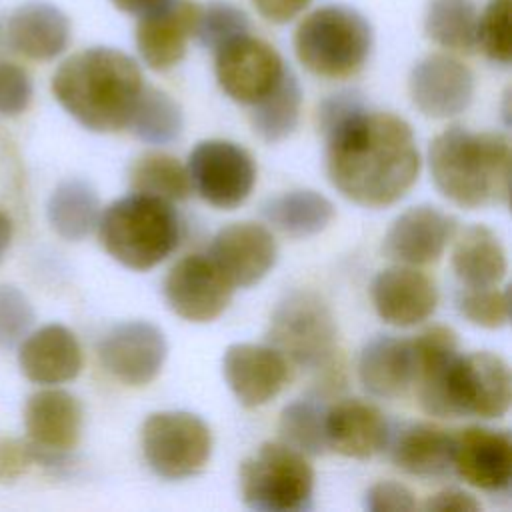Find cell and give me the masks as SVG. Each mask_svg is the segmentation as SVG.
<instances>
[{
  "label": "cell",
  "mask_w": 512,
  "mask_h": 512,
  "mask_svg": "<svg viewBox=\"0 0 512 512\" xmlns=\"http://www.w3.org/2000/svg\"><path fill=\"white\" fill-rule=\"evenodd\" d=\"M370 296L378 316L400 328L426 320L438 304L434 282L410 266H392L378 272L370 284Z\"/></svg>",
  "instance_id": "obj_20"
},
{
  "label": "cell",
  "mask_w": 512,
  "mask_h": 512,
  "mask_svg": "<svg viewBox=\"0 0 512 512\" xmlns=\"http://www.w3.org/2000/svg\"><path fill=\"white\" fill-rule=\"evenodd\" d=\"M424 30L432 42L452 52L476 48L478 10L472 0H430Z\"/></svg>",
  "instance_id": "obj_31"
},
{
  "label": "cell",
  "mask_w": 512,
  "mask_h": 512,
  "mask_svg": "<svg viewBox=\"0 0 512 512\" xmlns=\"http://www.w3.org/2000/svg\"><path fill=\"white\" fill-rule=\"evenodd\" d=\"M510 142L500 132H470L452 126L428 148L432 180L442 196L462 208H484L508 202Z\"/></svg>",
  "instance_id": "obj_3"
},
{
  "label": "cell",
  "mask_w": 512,
  "mask_h": 512,
  "mask_svg": "<svg viewBox=\"0 0 512 512\" xmlns=\"http://www.w3.org/2000/svg\"><path fill=\"white\" fill-rule=\"evenodd\" d=\"M18 364L30 382L62 384L80 374L82 350L72 330L62 324H46L20 344Z\"/></svg>",
  "instance_id": "obj_22"
},
{
  "label": "cell",
  "mask_w": 512,
  "mask_h": 512,
  "mask_svg": "<svg viewBox=\"0 0 512 512\" xmlns=\"http://www.w3.org/2000/svg\"><path fill=\"white\" fill-rule=\"evenodd\" d=\"M294 50L308 72L322 78H348L362 70L370 56L372 28L358 10L326 4L298 24Z\"/></svg>",
  "instance_id": "obj_6"
},
{
  "label": "cell",
  "mask_w": 512,
  "mask_h": 512,
  "mask_svg": "<svg viewBox=\"0 0 512 512\" xmlns=\"http://www.w3.org/2000/svg\"><path fill=\"white\" fill-rule=\"evenodd\" d=\"M420 406L438 418H500L510 408V370L492 352L460 356L428 386L418 390Z\"/></svg>",
  "instance_id": "obj_5"
},
{
  "label": "cell",
  "mask_w": 512,
  "mask_h": 512,
  "mask_svg": "<svg viewBox=\"0 0 512 512\" xmlns=\"http://www.w3.org/2000/svg\"><path fill=\"white\" fill-rule=\"evenodd\" d=\"M458 310L476 326L500 328L510 320L508 290H498L494 286L466 288L458 296Z\"/></svg>",
  "instance_id": "obj_36"
},
{
  "label": "cell",
  "mask_w": 512,
  "mask_h": 512,
  "mask_svg": "<svg viewBox=\"0 0 512 512\" xmlns=\"http://www.w3.org/2000/svg\"><path fill=\"white\" fill-rule=\"evenodd\" d=\"M130 186L136 194L176 202L192 192L190 176L174 156L162 152L142 154L130 168Z\"/></svg>",
  "instance_id": "obj_33"
},
{
  "label": "cell",
  "mask_w": 512,
  "mask_h": 512,
  "mask_svg": "<svg viewBox=\"0 0 512 512\" xmlns=\"http://www.w3.org/2000/svg\"><path fill=\"white\" fill-rule=\"evenodd\" d=\"M120 12L126 14H134V16H142L144 12L164 4L166 0H110Z\"/></svg>",
  "instance_id": "obj_43"
},
{
  "label": "cell",
  "mask_w": 512,
  "mask_h": 512,
  "mask_svg": "<svg viewBox=\"0 0 512 512\" xmlns=\"http://www.w3.org/2000/svg\"><path fill=\"white\" fill-rule=\"evenodd\" d=\"M282 56L262 38L242 34L216 50L214 72L220 88L240 104H256L284 74Z\"/></svg>",
  "instance_id": "obj_11"
},
{
  "label": "cell",
  "mask_w": 512,
  "mask_h": 512,
  "mask_svg": "<svg viewBox=\"0 0 512 512\" xmlns=\"http://www.w3.org/2000/svg\"><path fill=\"white\" fill-rule=\"evenodd\" d=\"M408 90L414 106L424 116L450 118L470 106L474 76L460 60L446 54H432L412 68Z\"/></svg>",
  "instance_id": "obj_14"
},
{
  "label": "cell",
  "mask_w": 512,
  "mask_h": 512,
  "mask_svg": "<svg viewBox=\"0 0 512 512\" xmlns=\"http://www.w3.org/2000/svg\"><path fill=\"white\" fill-rule=\"evenodd\" d=\"M452 268L468 288L496 286L506 276V250L490 228L472 224L454 242Z\"/></svg>",
  "instance_id": "obj_26"
},
{
  "label": "cell",
  "mask_w": 512,
  "mask_h": 512,
  "mask_svg": "<svg viewBox=\"0 0 512 512\" xmlns=\"http://www.w3.org/2000/svg\"><path fill=\"white\" fill-rule=\"evenodd\" d=\"M452 468L468 484L500 492L512 480V440L504 430L470 426L454 434Z\"/></svg>",
  "instance_id": "obj_18"
},
{
  "label": "cell",
  "mask_w": 512,
  "mask_h": 512,
  "mask_svg": "<svg viewBox=\"0 0 512 512\" xmlns=\"http://www.w3.org/2000/svg\"><path fill=\"white\" fill-rule=\"evenodd\" d=\"M326 172L348 200L382 208L398 202L416 182L420 152L412 128L390 112L354 108L324 130Z\"/></svg>",
  "instance_id": "obj_1"
},
{
  "label": "cell",
  "mask_w": 512,
  "mask_h": 512,
  "mask_svg": "<svg viewBox=\"0 0 512 512\" xmlns=\"http://www.w3.org/2000/svg\"><path fill=\"white\" fill-rule=\"evenodd\" d=\"M10 240H12V220L6 212L0 210V262L6 250L10 248Z\"/></svg>",
  "instance_id": "obj_44"
},
{
  "label": "cell",
  "mask_w": 512,
  "mask_h": 512,
  "mask_svg": "<svg viewBox=\"0 0 512 512\" xmlns=\"http://www.w3.org/2000/svg\"><path fill=\"white\" fill-rule=\"evenodd\" d=\"M192 188L208 204L234 210L252 192L256 166L252 156L228 140H204L188 156L186 164Z\"/></svg>",
  "instance_id": "obj_10"
},
{
  "label": "cell",
  "mask_w": 512,
  "mask_h": 512,
  "mask_svg": "<svg viewBox=\"0 0 512 512\" xmlns=\"http://www.w3.org/2000/svg\"><path fill=\"white\" fill-rule=\"evenodd\" d=\"M200 6L192 0H166L164 4L138 16L136 46L152 70H170L176 66L194 36Z\"/></svg>",
  "instance_id": "obj_16"
},
{
  "label": "cell",
  "mask_w": 512,
  "mask_h": 512,
  "mask_svg": "<svg viewBox=\"0 0 512 512\" xmlns=\"http://www.w3.org/2000/svg\"><path fill=\"white\" fill-rule=\"evenodd\" d=\"M32 100V80L24 68L0 60V114L16 116Z\"/></svg>",
  "instance_id": "obj_39"
},
{
  "label": "cell",
  "mask_w": 512,
  "mask_h": 512,
  "mask_svg": "<svg viewBox=\"0 0 512 512\" xmlns=\"http://www.w3.org/2000/svg\"><path fill=\"white\" fill-rule=\"evenodd\" d=\"M46 214L58 236L70 242L84 240L100 218L98 194L86 180H64L50 194Z\"/></svg>",
  "instance_id": "obj_29"
},
{
  "label": "cell",
  "mask_w": 512,
  "mask_h": 512,
  "mask_svg": "<svg viewBox=\"0 0 512 512\" xmlns=\"http://www.w3.org/2000/svg\"><path fill=\"white\" fill-rule=\"evenodd\" d=\"M142 88L144 80L136 60L108 46L72 54L52 78V94L58 104L92 132L128 128Z\"/></svg>",
  "instance_id": "obj_2"
},
{
  "label": "cell",
  "mask_w": 512,
  "mask_h": 512,
  "mask_svg": "<svg viewBox=\"0 0 512 512\" xmlns=\"http://www.w3.org/2000/svg\"><path fill=\"white\" fill-rule=\"evenodd\" d=\"M182 126L184 118L176 100L158 88L144 86L128 122L134 136L142 142L162 146L174 142L182 134Z\"/></svg>",
  "instance_id": "obj_32"
},
{
  "label": "cell",
  "mask_w": 512,
  "mask_h": 512,
  "mask_svg": "<svg viewBox=\"0 0 512 512\" xmlns=\"http://www.w3.org/2000/svg\"><path fill=\"white\" fill-rule=\"evenodd\" d=\"M392 460L412 476H442L452 468L454 434L432 424H410L394 438Z\"/></svg>",
  "instance_id": "obj_27"
},
{
  "label": "cell",
  "mask_w": 512,
  "mask_h": 512,
  "mask_svg": "<svg viewBox=\"0 0 512 512\" xmlns=\"http://www.w3.org/2000/svg\"><path fill=\"white\" fill-rule=\"evenodd\" d=\"M358 378L378 398H394L414 384L412 340L376 336L360 352Z\"/></svg>",
  "instance_id": "obj_25"
},
{
  "label": "cell",
  "mask_w": 512,
  "mask_h": 512,
  "mask_svg": "<svg viewBox=\"0 0 512 512\" xmlns=\"http://www.w3.org/2000/svg\"><path fill=\"white\" fill-rule=\"evenodd\" d=\"M302 88L290 68L284 70L276 86L252 104V128L254 132L274 144L288 138L300 120Z\"/></svg>",
  "instance_id": "obj_30"
},
{
  "label": "cell",
  "mask_w": 512,
  "mask_h": 512,
  "mask_svg": "<svg viewBox=\"0 0 512 512\" xmlns=\"http://www.w3.org/2000/svg\"><path fill=\"white\" fill-rule=\"evenodd\" d=\"M102 366L128 386L152 382L168 354L162 330L146 320L114 326L98 346Z\"/></svg>",
  "instance_id": "obj_13"
},
{
  "label": "cell",
  "mask_w": 512,
  "mask_h": 512,
  "mask_svg": "<svg viewBox=\"0 0 512 512\" xmlns=\"http://www.w3.org/2000/svg\"><path fill=\"white\" fill-rule=\"evenodd\" d=\"M240 490L248 508L304 512L312 508L314 472L304 454L284 442H264L240 466Z\"/></svg>",
  "instance_id": "obj_7"
},
{
  "label": "cell",
  "mask_w": 512,
  "mask_h": 512,
  "mask_svg": "<svg viewBox=\"0 0 512 512\" xmlns=\"http://www.w3.org/2000/svg\"><path fill=\"white\" fill-rule=\"evenodd\" d=\"M388 422L370 402L346 398L324 412L328 448L348 458H370L388 442Z\"/></svg>",
  "instance_id": "obj_21"
},
{
  "label": "cell",
  "mask_w": 512,
  "mask_h": 512,
  "mask_svg": "<svg viewBox=\"0 0 512 512\" xmlns=\"http://www.w3.org/2000/svg\"><path fill=\"white\" fill-rule=\"evenodd\" d=\"M228 388L246 408L270 402L288 380V360L272 346L232 344L222 358Z\"/></svg>",
  "instance_id": "obj_17"
},
{
  "label": "cell",
  "mask_w": 512,
  "mask_h": 512,
  "mask_svg": "<svg viewBox=\"0 0 512 512\" xmlns=\"http://www.w3.org/2000/svg\"><path fill=\"white\" fill-rule=\"evenodd\" d=\"M268 224L292 238H306L322 232L334 218L332 202L316 190H290L262 204Z\"/></svg>",
  "instance_id": "obj_28"
},
{
  "label": "cell",
  "mask_w": 512,
  "mask_h": 512,
  "mask_svg": "<svg viewBox=\"0 0 512 512\" xmlns=\"http://www.w3.org/2000/svg\"><path fill=\"white\" fill-rule=\"evenodd\" d=\"M270 346L300 368L322 370L336 352V324L328 304L310 290L286 294L272 312Z\"/></svg>",
  "instance_id": "obj_8"
},
{
  "label": "cell",
  "mask_w": 512,
  "mask_h": 512,
  "mask_svg": "<svg viewBox=\"0 0 512 512\" xmlns=\"http://www.w3.org/2000/svg\"><path fill=\"white\" fill-rule=\"evenodd\" d=\"M324 412L326 408L314 400H294L284 406L278 426L282 442L302 454H322L328 448L324 434Z\"/></svg>",
  "instance_id": "obj_34"
},
{
  "label": "cell",
  "mask_w": 512,
  "mask_h": 512,
  "mask_svg": "<svg viewBox=\"0 0 512 512\" xmlns=\"http://www.w3.org/2000/svg\"><path fill=\"white\" fill-rule=\"evenodd\" d=\"M6 40L30 60H52L70 42V20L58 6L30 0L20 4L8 18Z\"/></svg>",
  "instance_id": "obj_23"
},
{
  "label": "cell",
  "mask_w": 512,
  "mask_h": 512,
  "mask_svg": "<svg viewBox=\"0 0 512 512\" xmlns=\"http://www.w3.org/2000/svg\"><path fill=\"white\" fill-rule=\"evenodd\" d=\"M232 292V282L208 254L184 256L170 268L164 280L166 304L188 322L218 318L230 304Z\"/></svg>",
  "instance_id": "obj_12"
},
{
  "label": "cell",
  "mask_w": 512,
  "mask_h": 512,
  "mask_svg": "<svg viewBox=\"0 0 512 512\" xmlns=\"http://www.w3.org/2000/svg\"><path fill=\"white\" fill-rule=\"evenodd\" d=\"M4 40H6V28L2 26V20H0V46H2Z\"/></svg>",
  "instance_id": "obj_45"
},
{
  "label": "cell",
  "mask_w": 512,
  "mask_h": 512,
  "mask_svg": "<svg viewBox=\"0 0 512 512\" xmlns=\"http://www.w3.org/2000/svg\"><path fill=\"white\" fill-rule=\"evenodd\" d=\"M312 0H252L258 14L272 24H286L302 14Z\"/></svg>",
  "instance_id": "obj_42"
},
{
  "label": "cell",
  "mask_w": 512,
  "mask_h": 512,
  "mask_svg": "<svg viewBox=\"0 0 512 512\" xmlns=\"http://www.w3.org/2000/svg\"><path fill=\"white\" fill-rule=\"evenodd\" d=\"M476 48H482L492 62H510V0H492L478 16Z\"/></svg>",
  "instance_id": "obj_37"
},
{
  "label": "cell",
  "mask_w": 512,
  "mask_h": 512,
  "mask_svg": "<svg viewBox=\"0 0 512 512\" xmlns=\"http://www.w3.org/2000/svg\"><path fill=\"white\" fill-rule=\"evenodd\" d=\"M248 28L250 20L242 8L224 0H214L200 6L194 36L204 48L216 52L226 42L248 34Z\"/></svg>",
  "instance_id": "obj_35"
},
{
  "label": "cell",
  "mask_w": 512,
  "mask_h": 512,
  "mask_svg": "<svg viewBox=\"0 0 512 512\" xmlns=\"http://www.w3.org/2000/svg\"><path fill=\"white\" fill-rule=\"evenodd\" d=\"M24 426L30 442L36 446L52 452H68L80 440L82 406L66 390H40L26 402Z\"/></svg>",
  "instance_id": "obj_24"
},
{
  "label": "cell",
  "mask_w": 512,
  "mask_h": 512,
  "mask_svg": "<svg viewBox=\"0 0 512 512\" xmlns=\"http://www.w3.org/2000/svg\"><path fill=\"white\" fill-rule=\"evenodd\" d=\"M456 230V220L442 210L422 204L402 212L388 228L382 250L400 264L436 262Z\"/></svg>",
  "instance_id": "obj_19"
},
{
  "label": "cell",
  "mask_w": 512,
  "mask_h": 512,
  "mask_svg": "<svg viewBox=\"0 0 512 512\" xmlns=\"http://www.w3.org/2000/svg\"><path fill=\"white\" fill-rule=\"evenodd\" d=\"M142 452L154 474L180 480L198 474L212 452V434L202 418L182 410L154 412L142 424Z\"/></svg>",
  "instance_id": "obj_9"
},
{
  "label": "cell",
  "mask_w": 512,
  "mask_h": 512,
  "mask_svg": "<svg viewBox=\"0 0 512 512\" xmlns=\"http://www.w3.org/2000/svg\"><path fill=\"white\" fill-rule=\"evenodd\" d=\"M32 322L30 300L16 286L0 284V348L16 346L28 334Z\"/></svg>",
  "instance_id": "obj_38"
},
{
  "label": "cell",
  "mask_w": 512,
  "mask_h": 512,
  "mask_svg": "<svg viewBox=\"0 0 512 512\" xmlns=\"http://www.w3.org/2000/svg\"><path fill=\"white\" fill-rule=\"evenodd\" d=\"M364 506L370 512H410L416 508V502L404 484L378 482L368 488Z\"/></svg>",
  "instance_id": "obj_40"
},
{
  "label": "cell",
  "mask_w": 512,
  "mask_h": 512,
  "mask_svg": "<svg viewBox=\"0 0 512 512\" xmlns=\"http://www.w3.org/2000/svg\"><path fill=\"white\" fill-rule=\"evenodd\" d=\"M96 226L104 250L130 270L154 268L180 238V222L170 202L136 192L112 202Z\"/></svg>",
  "instance_id": "obj_4"
},
{
  "label": "cell",
  "mask_w": 512,
  "mask_h": 512,
  "mask_svg": "<svg viewBox=\"0 0 512 512\" xmlns=\"http://www.w3.org/2000/svg\"><path fill=\"white\" fill-rule=\"evenodd\" d=\"M424 510H428V512H476V510H480V502L464 490L450 488V490H442V492L430 496L424 504Z\"/></svg>",
  "instance_id": "obj_41"
},
{
  "label": "cell",
  "mask_w": 512,
  "mask_h": 512,
  "mask_svg": "<svg viewBox=\"0 0 512 512\" xmlns=\"http://www.w3.org/2000/svg\"><path fill=\"white\" fill-rule=\"evenodd\" d=\"M276 254L274 236L256 222L224 226L212 238L208 252L234 288H248L260 282L272 270Z\"/></svg>",
  "instance_id": "obj_15"
}]
</instances>
